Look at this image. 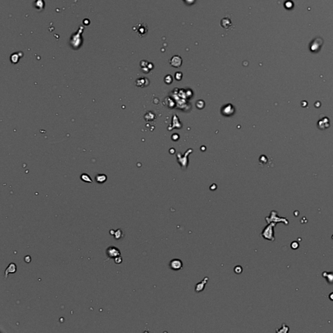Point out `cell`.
<instances>
[{"mask_svg":"<svg viewBox=\"0 0 333 333\" xmlns=\"http://www.w3.org/2000/svg\"><path fill=\"white\" fill-rule=\"evenodd\" d=\"M275 224L271 223L264 229L262 231L261 236H262V238L267 239V240L270 241H274L275 237H274V230L273 227L275 226Z\"/></svg>","mask_w":333,"mask_h":333,"instance_id":"obj_1","label":"cell"},{"mask_svg":"<svg viewBox=\"0 0 333 333\" xmlns=\"http://www.w3.org/2000/svg\"><path fill=\"white\" fill-rule=\"evenodd\" d=\"M106 255L108 258H114L117 256H120L121 253L120 250L116 247L110 246L106 249Z\"/></svg>","mask_w":333,"mask_h":333,"instance_id":"obj_2","label":"cell"},{"mask_svg":"<svg viewBox=\"0 0 333 333\" xmlns=\"http://www.w3.org/2000/svg\"><path fill=\"white\" fill-rule=\"evenodd\" d=\"M169 266L170 269L172 270L176 271H180L183 268V262L180 259L174 258L171 260Z\"/></svg>","mask_w":333,"mask_h":333,"instance_id":"obj_3","label":"cell"},{"mask_svg":"<svg viewBox=\"0 0 333 333\" xmlns=\"http://www.w3.org/2000/svg\"><path fill=\"white\" fill-rule=\"evenodd\" d=\"M17 271V267L16 265L14 263H10L8 267H7V269L5 270V278L6 279L8 277L9 274H14Z\"/></svg>","mask_w":333,"mask_h":333,"instance_id":"obj_4","label":"cell"},{"mask_svg":"<svg viewBox=\"0 0 333 333\" xmlns=\"http://www.w3.org/2000/svg\"><path fill=\"white\" fill-rule=\"evenodd\" d=\"M209 280V278L208 277H205V278L203 279V281H202L201 282H199L196 284L195 286V290L196 293H200L202 291L204 290V289H205V285L207 284V281Z\"/></svg>","mask_w":333,"mask_h":333,"instance_id":"obj_5","label":"cell"},{"mask_svg":"<svg viewBox=\"0 0 333 333\" xmlns=\"http://www.w3.org/2000/svg\"><path fill=\"white\" fill-rule=\"evenodd\" d=\"M171 64L172 66L175 67L180 66L182 64V59L178 55H175L173 57V58L171 59Z\"/></svg>","mask_w":333,"mask_h":333,"instance_id":"obj_6","label":"cell"},{"mask_svg":"<svg viewBox=\"0 0 333 333\" xmlns=\"http://www.w3.org/2000/svg\"><path fill=\"white\" fill-rule=\"evenodd\" d=\"M145 24H141L139 26L137 27V32L138 33L139 35L141 36H144L146 33H147V31H148V29L146 26H144Z\"/></svg>","mask_w":333,"mask_h":333,"instance_id":"obj_7","label":"cell"},{"mask_svg":"<svg viewBox=\"0 0 333 333\" xmlns=\"http://www.w3.org/2000/svg\"><path fill=\"white\" fill-rule=\"evenodd\" d=\"M95 180L98 184H103L107 180V176L106 174H100L96 176Z\"/></svg>","mask_w":333,"mask_h":333,"instance_id":"obj_8","label":"cell"},{"mask_svg":"<svg viewBox=\"0 0 333 333\" xmlns=\"http://www.w3.org/2000/svg\"><path fill=\"white\" fill-rule=\"evenodd\" d=\"M35 5L36 9H37L39 10H42L44 7V0H36L35 2Z\"/></svg>","mask_w":333,"mask_h":333,"instance_id":"obj_9","label":"cell"},{"mask_svg":"<svg viewBox=\"0 0 333 333\" xmlns=\"http://www.w3.org/2000/svg\"><path fill=\"white\" fill-rule=\"evenodd\" d=\"M80 178L82 181L86 182V183H92V179L87 174H82Z\"/></svg>","mask_w":333,"mask_h":333,"instance_id":"obj_10","label":"cell"},{"mask_svg":"<svg viewBox=\"0 0 333 333\" xmlns=\"http://www.w3.org/2000/svg\"><path fill=\"white\" fill-rule=\"evenodd\" d=\"M123 232L120 228H119L117 230L114 232V238L116 239H119L123 238Z\"/></svg>","mask_w":333,"mask_h":333,"instance_id":"obj_11","label":"cell"},{"mask_svg":"<svg viewBox=\"0 0 333 333\" xmlns=\"http://www.w3.org/2000/svg\"><path fill=\"white\" fill-rule=\"evenodd\" d=\"M234 272L236 274H240L243 272V268L240 266H236L234 268Z\"/></svg>","mask_w":333,"mask_h":333,"instance_id":"obj_12","label":"cell"},{"mask_svg":"<svg viewBox=\"0 0 333 333\" xmlns=\"http://www.w3.org/2000/svg\"><path fill=\"white\" fill-rule=\"evenodd\" d=\"M114 262L117 264H120L122 262H123V258H122L121 256H117L116 258H114Z\"/></svg>","mask_w":333,"mask_h":333,"instance_id":"obj_13","label":"cell"},{"mask_svg":"<svg viewBox=\"0 0 333 333\" xmlns=\"http://www.w3.org/2000/svg\"><path fill=\"white\" fill-rule=\"evenodd\" d=\"M24 260L26 263H30L31 261V258L30 256H26L24 257Z\"/></svg>","mask_w":333,"mask_h":333,"instance_id":"obj_14","label":"cell"},{"mask_svg":"<svg viewBox=\"0 0 333 333\" xmlns=\"http://www.w3.org/2000/svg\"><path fill=\"white\" fill-rule=\"evenodd\" d=\"M114 232H115V231H114V230H111V231H110V232H109V233H110V234H111V235H112V236H114Z\"/></svg>","mask_w":333,"mask_h":333,"instance_id":"obj_15","label":"cell"}]
</instances>
